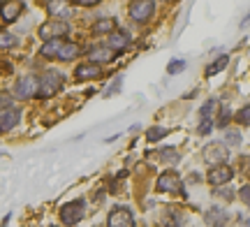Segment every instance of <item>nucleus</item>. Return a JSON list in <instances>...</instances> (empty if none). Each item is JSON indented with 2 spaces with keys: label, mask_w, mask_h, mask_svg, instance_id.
Returning a JSON list of instances; mask_svg holds the SVG:
<instances>
[{
  "label": "nucleus",
  "mask_w": 250,
  "mask_h": 227,
  "mask_svg": "<svg viewBox=\"0 0 250 227\" xmlns=\"http://www.w3.org/2000/svg\"><path fill=\"white\" fill-rule=\"evenodd\" d=\"M62 77L58 70H44V74L37 79V95L40 98H54L62 88Z\"/></svg>",
  "instance_id": "f257e3e1"
},
{
  "label": "nucleus",
  "mask_w": 250,
  "mask_h": 227,
  "mask_svg": "<svg viewBox=\"0 0 250 227\" xmlns=\"http://www.w3.org/2000/svg\"><path fill=\"white\" fill-rule=\"evenodd\" d=\"M83 209H86V204L83 200H74V202H67L65 206L61 209V220L62 225H77L81 218H83Z\"/></svg>",
  "instance_id": "f03ea898"
},
{
  "label": "nucleus",
  "mask_w": 250,
  "mask_h": 227,
  "mask_svg": "<svg viewBox=\"0 0 250 227\" xmlns=\"http://www.w3.org/2000/svg\"><path fill=\"white\" fill-rule=\"evenodd\" d=\"M130 19L132 21H148L153 17V12H155V0H132L130 2Z\"/></svg>",
  "instance_id": "7ed1b4c3"
},
{
  "label": "nucleus",
  "mask_w": 250,
  "mask_h": 227,
  "mask_svg": "<svg viewBox=\"0 0 250 227\" xmlns=\"http://www.w3.org/2000/svg\"><path fill=\"white\" fill-rule=\"evenodd\" d=\"M14 95L21 98V100H28V98H35L37 95V79L33 74H23L21 79L14 86Z\"/></svg>",
  "instance_id": "20e7f679"
},
{
  "label": "nucleus",
  "mask_w": 250,
  "mask_h": 227,
  "mask_svg": "<svg viewBox=\"0 0 250 227\" xmlns=\"http://www.w3.org/2000/svg\"><path fill=\"white\" fill-rule=\"evenodd\" d=\"M158 190L160 192H179L183 195V183H181L179 172H165L158 179Z\"/></svg>",
  "instance_id": "39448f33"
},
{
  "label": "nucleus",
  "mask_w": 250,
  "mask_h": 227,
  "mask_svg": "<svg viewBox=\"0 0 250 227\" xmlns=\"http://www.w3.org/2000/svg\"><path fill=\"white\" fill-rule=\"evenodd\" d=\"M107 225H109V227H134V216H132V211L125 209V206H116V209L109 213Z\"/></svg>",
  "instance_id": "423d86ee"
},
{
  "label": "nucleus",
  "mask_w": 250,
  "mask_h": 227,
  "mask_svg": "<svg viewBox=\"0 0 250 227\" xmlns=\"http://www.w3.org/2000/svg\"><path fill=\"white\" fill-rule=\"evenodd\" d=\"M232 176H234V169L229 167V165L223 163V165H213L206 179H208L211 186H225V183L232 181Z\"/></svg>",
  "instance_id": "0eeeda50"
},
{
  "label": "nucleus",
  "mask_w": 250,
  "mask_h": 227,
  "mask_svg": "<svg viewBox=\"0 0 250 227\" xmlns=\"http://www.w3.org/2000/svg\"><path fill=\"white\" fill-rule=\"evenodd\" d=\"M227 155H229V151H227V146L220 144V142H213V144H208L204 148L206 163H211V165H223L225 160H227Z\"/></svg>",
  "instance_id": "6e6552de"
},
{
  "label": "nucleus",
  "mask_w": 250,
  "mask_h": 227,
  "mask_svg": "<svg viewBox=\"0 0 250 227\" xmlns=\"http://www.w3.org/2000/svg\"><path fill=\"white\" fill-rule=\"evenodd\" d=\"M21 12H23V2L21 0H5V2H0V17L5 21H17Z\"/></svg>",
  "instance_id": "1a4fd4ad"
},
{
  "label": "nucleus",
  "mask_w": 250,
  "mask_h": 227,
  "mask_svg": "<svg viewBox=\"0 0 250 227\" xmlns=\"http://www.w3.org/2000/svg\"><path fill=\"white\" fill-rule=\"evenodd\" d=\"M204 220L208 227H225L227 225V220H229V213L220 206H211V209L204 213Z\"/></svg>",
  "instance_id": "9d476101"
},
{
  "label": "nucleus",
  "mask_w": 250,
  "mask_h": 227,
  "mask_svg": "<svg viewBox=\"0 0 250 227\" xmlns=\"http://www.w3.org/2000/svg\"><path fill=\"white\" fill-rule=\"evenodd\" d=\"M19 121H21V111L14 109V107L0 111V132H7V130H12V127H17Z\"/></svg>",
  "instance_id": "9b49d317"
},
{
  "label": "nucleus",
  "mask_w": 250,
  "mask_h": 227,
  "mask_svg": "<svg viewBox=\"0 0 250 227\" xmlns=\"http://www.w3.org/2000/svg\"><path fill=\"white\" fill-rule=\"evenodd\" d=\"M114 56H116L114 49H109V46H95V49L88 51V61L95 65H102V63H111Z\"/></svg>",
  "instance_id": "f8f14e48"
},
{
  "label": "nucleus",
  "mask_w": 250,
  "mask_h": 227,
  "mask_svg": "<svg viewBox=\"0 0 250 227\" xmlns=\"http://www.w3.org/2000/svg\"><path fill=\"white\" fill-rule=\"evenodd\" d=\"M67 30H70V26H67L65 21H56V23H49V26L40 28V37H44V40H54V37L67 35Z\"/></svg>",
  "instance_id": "ddd939ff"
},
{
  "label": "nucleus",
  "mask_w": 250,
  "mask_h": 227,
  "mask_svg": "<svg viewBox=\"0 0 250 227\" xmlns=\"http://www.w3.org/2000/svg\"><path fill=\"white\" fill-rule=\"evenodd\" d=\"M130 42H132V40H130V33H125V30H114L107 40V46L114 49V51H123V49L130 46Z\"/></svg>",
  "instance_id": "4468645a"
},
{
  "label": "nucleus",
  "mask_w": 250,
  "mask_h": 227,
  "mask_svg": "<svg viewBox=\"0 0 250 227\" xmlns=\"http://www.w3.org/2000/svg\"><path fill=\"white\" fill-rule=\"evenodd\" d=\"M77 79H81V82H86V79H98L100 74H102V67L95 63H83L77 67Z\"/></svg>",
  "instance_id": "2eb2a0df"
},
{
  "label": "nucleus",
  "mask_w": 250,
  "mask_h": 227,
  "mask_svg": "<svg viewBox=\"0 0 250 227\" xmlns=\"http://www.w3.org/2000/svg\"><path fill=\"white\" fill-rule=\"evenodd\" d=\"M183 225V216L176 209H165L160 220V227H181Z\"/></svg>",
  "instance_id": "dca6fc26"
},
{
  "label": "nucleus",
  "mask_w": 250,
  "mask_h": 227,
  "mask_svg": "<svg viewBox=\"0 0 250 227\" xmlns=\"http://www.w3.org/2000/svg\"><path fill=\"white\" fill-rule=\"evenodd\" d=\"M62 37H54V40H46L44 46L40 49V54L44 56V58H56L58 56V51H61V46H62Z\"/></svg>",
  "instance_id": "f3484780"
},
{
  "label": "nucleus",
  "mask_w": 250,
  "mask_h": 227,
  "mask_svg": "<svg viewBox=\"0 0 250 227\" xmlns=\"http://www.w3.org/2000/svg\"><path fill=\"white\" fill-rule=\"evenodd\" d=\"M79 54H81V49L74 44V42H62L61 51H58V56H56V58H61V61H74Z\"/></svg>",
  "instance_id": "a211bd4d"
},
{
  "label": "nucleus",
  "mask_w": 250,
  "mask_h": 227,
  "mask_svg": "<svg viewBox=\"0 0 250 227\" xmlns=\"http://www.w3.org/2000/svg\"><path fill=\"white\" fill-rule=\"evenodd\" d=\"M114 30H116V19H100L93 26V33L98 35H111Z\"/></svg>",
  "instance_id": "6ab92c4d"
},
{
  "label": "nucleus",
  "mask_w": 250,
  "mask_h": 227,
  "mask_svg": "<svg viewBox=\"0 0 250 227\" xmlns=\"http://www.w3.org/2000/svg\"><path fill=\"white\" fill-rule=\"evenodd\" d=\"M227 63H229V58H227V56H220V58H215V63H213V65H208V67H206V74L211 77V74L223 72L225 67H227Z\"/></svg>",
  "instance_id": "aec40b11"
},
{
  "label": "nucleus",
  "mask_w": 250,
  "mask_h": 227,
  "mask_svg": "<svg viewBox=\"0 0 250 227\" xmlns=\"http://www.w3.org/2000/svg\"><path fill=\"white\" fill-rule=\"evenodd\" d=\"M220 107V102L218 100H208L202 104V109H199V118H211L215 114V109Z\"/></svg>",
  "instance_id": "412c9836"
},
{
  "label": "nucleus",
  "mask_w": 250,
  "mask_h": 227,
  "mask_svg": "<svg viewBox=\"0 0 250 227\" xmlns=\"http://www.w3.org/2000/svg\"><path fill=\"white\" fill-rule=\"evenodd\" d=\"M160 160H162V163L176 165V163H179V153H176V148H162V151H160Z\"/></svg>",
  "instance_id": "4be33fe9"
},
{
  "label": "nucleus",
  "mask_w": 250,
  "mask_h": 227,
  "mask_svg": "<svg viewBox=\"0 0 250 227\" xmlns=\"http://www.w3.org/2000/svg\"><path fill=\"white\" fill-rule=\"evenodd\" d=\"M239 144H241L239 130H227V132H225V146H239Z\"/></svg>",
  "instance_id": "5701e85b"
},
{
  "label": "nucleus",
  "mask_w": 250,
  "mask_h": 227,
  "mask_svg": "<svg viewBox=\"0 0 250 227\" xmlns=\"http://www.w3.org/2000/svg\"><path fill=\"white\" fill-rule=\"evenodd\" d=\"M17 46V37L12 33H0V49H14Z\"/></svg>",
  "instance_id": "b1692460"
},
{
  "label": "nucleus",
  "mask_w": 250,
  "mask_h": 227,
  "mask_svg": "<svg viewBox=\"0 0 250 227\" xmlns=\"http://www.w3.org/2000/svg\"><path fill=\"white\" fill-rule=\"evenodd\" d=\"M162 137H167V130H165V127H151V130H148V135H146V139H148V142H160Z\"/></svg>",
  "instance_id": "393cba45"
},
{
  "label": "nucleus",
  "mask_w": 250,
  "mask_h": 227,
  "mask_svg": "<svg viewBox=\"0 0 250 227\" xmlns=\"http://www.w3.org/2000/svg\"><path fill=\"white\" fill-rule=\"evenodd\" d=\"M229 116H232V109H229V104H227V102H223V104H220V118H218V125L225 127L227 125V121H229Z\"/></svg>",
  "instance_id": "a878e982"
},
{
  "label": "nucleus",
  "mask_w": 250,
  "mask_h": 227,
  "mask_svg": "<svg viewBox=\"0 0 250 227\" xmlns=\"http://www.w3.org/2000/svg\"><path fill=\"white\" fill-rule=\"evenodd\" d=\"M234 118H236V123H241V125H248L250 127V104H248V107H243V109L239 111Z\"/></svg>",
  "instance_id": "bb28decb"
},
{
  "label": "nucleus",
  "mask_w": 250,
  "mask_h": 227,
  "mask_svg": "<svg viewBox=\"0 0 250 227\" xmlns=\"http://www.w3.org/2000/svg\"><path fill=\"white\" fill-rule=\"evenodd\" d=\"M186 70V61H171L169 65H167V72L169 74H179Z\"/></svg>",
  "instance_id": "cd10ccee"
},
{
  "label": "nucleus",
  "mask_w": 250,
  "mask_h": 227,
  "mask_svg": "<svg viewBox=\"0 0 250 227\" xmlns=\"http://www.w3.org/2000/svg\"><path fill=\"white\" fill-rule=\"evenodd\" d=\"M213 130V121L211 118H202V123H199V127H197V132L199 135H208Z\"/></svg>",
  "instance_id": "c85d7f7f"
},
{
  "label": "nucleus",
  "mask_w": 250,
  "mask_h": 227,
  "mask_svg": "<svg viewBox=\"0 0 250 227\" xmlns=\"http://www.w3.org/2000/svg\"><path fill=\"white\" fill-rule=\"evenodd\" d=\"M239 197H241L243 204H248L250 206V186H243L241 190H239Z\"/></svg>",
  "instance_id": "c756f323"
},
{
  "label": "nucleus",
  "mask_w": 250,
  "mask_h": 227,
  "mask_svg": "<svg viewBox=\"0 0 250 227\" xmlns=\"http://www.w3.org/2000/svg\"><path fill=\"white\" fill-rule=\"evenodd\" d=\"M12 107V98L9 95H0V111H5Z\"/></svg>",
  "instance_id": "7c9ffc66"
},
{
  "label": "nucleus",
  "mask_w": 250,
  "mask_h": 227,
  "mask_svg": "<svg viewBox=\"0 0 250 227\" xmlns=\"http://www.w3.org/2000/svg\"><path fill=\"white\" fill-rule=\"evenodd\" d=\"M218 195H220L223 200H227V202L234 200V192H232V190H225V188H223V190H218Z\"/></svg>",
  "instance_id": "2f4dec72"
},
{
  "label": "nucleus",
  "mask_w": 250,
  "mask_h": 227,
  "mask_svg": "<svg viewBox=\"0 0 250 227\" xmlns=\"http://www.w3.org/2000/svg\"><path fill=\"white\" fill-rule=\"evenodd\" d=\"M77 5H81V7H93V5H98L100 0H74Z\"/></svg>",
  "instance_id": "473e14b6"
},
{
  "label": "nucleus",
  "mask_w": 250,
  "mask_h": 227,
  "mask_svg": "<svg viewBox=\"0 0 250 227\" xmlns=\"http://www.w3.org/2000/svg\"><path fill=\"white\" fill-rule=\"evenodd\" d=\"M246 165H248V169H250V158H248V160H246Z\"/></svg>",
  "instance_id": "72a5a7b5"
}]
</instances>
